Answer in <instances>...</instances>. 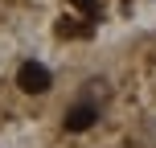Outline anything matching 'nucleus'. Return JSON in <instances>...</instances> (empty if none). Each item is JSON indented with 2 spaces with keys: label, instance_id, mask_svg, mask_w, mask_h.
I'll use <instances>...</instances> for the list:
<instances>
[{
  "label": "nucleus",
  "instance_id": "nucleus-3",
  "mask_svg": "<svg viewBox=\"0 0 156 148\" xmlns=\"http://www.w3.org/2000/svg\"><path fill=\"white\" fill-rule=\"evenodd\" d=\"M58 33H62V37H86L90 25H74L70 16H62V21H58Z\"/></svg>",
  "mask_w": 156,
  "mask_h": 148
},
{
  "label": "nucleus",
  "instance_id": "nucleus-4",
  "mask_svg": "<svg viewBox=\"0 0 156 148\" xmlns=\"http://www.w3.org/2000/svg\"><path fill=\"white\" fill-rule=\"evenodd\" d=\"M74 4H78V8H82V13H86V16H99V4H94V0H74Z\"/></svg>",
  "mask_w": 156,
  "mask_h": 148
},
{
  "label": "nucleus",
  "instance_id": "nucleus-2",
  "mask_svg": "<svg viewBox=\"0 0 156 148\" xmlns=\"http://www.w3.org/2000/svg\"><path fill=\"white\" fill-rule=\"evenodd\" d=\"M94 119H99V111H94L90 103H78V107L66 111V132H86Z\"/></svg>",
  "mask_w": 156,
  "mask_h": 148
},
{
  "label": "nucleus",
  "instance_id": "nucleus-1",
  "mask_svg": "<svg viewBox=\"0 0 156 148\" xmlns=\"http://www.w3.org/2000/svg\"><path fill=\"white\" fill-rule=\"evenodd\" d=\"M16 86H21L25 95H45L49 86H54V74H49L41 62H25L21 70H16Z\"/></svg>",
  "mask_w": 156,
  "mask_h": 148
}]
</instances>
